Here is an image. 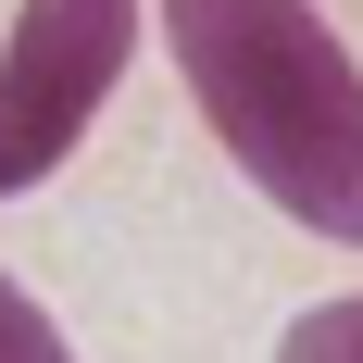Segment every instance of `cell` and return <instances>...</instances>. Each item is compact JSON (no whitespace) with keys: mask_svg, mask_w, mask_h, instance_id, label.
Masks as SVG:
<instances>
[{"mask_svg":"<svg viewBox=\"0 0 363 363\" xmlns=\"http://www.w3.org/2000/svg\"><path fill=\"white\" fill-rule=\"evenodd\" d=\"M213 150L289 225L363 251V63L313 0H150Z\"/></svg>","mask_w":363,"mask_h":363,"instance_id":"1","label":"cell"},{"mask_svg":"<svg viewBox=\"0 0 363 363\" xmlns=\"http://www.w3.org/2000/svg\"><path fill=\"white\" fill-rule=\"evenodd\" d=\"M138 63V0H13L0 26V201L50 188Z\"/></svg>","mask_w":363,"mask_h":363,"instance_id":"2","label":"cell"},{"mask_svg":"<svg viewBox=\"0 0 363 363\" xmlns=\"http://www.w3.org/2000/svg\"><path fill=\"white\" fill-rule=\"evenodd\" d=\"M276 363H363V289L351 301H313V313L276 338Z\"/></svg>","mask_w":363,"mask_h":363,"instance_id":"3","label":"cell"},{"mask_svg":"<svg viewBox=\"0 0 363 363\" xmlns=\"http://www.w3.org/2000/svg\"><path fill=\"white\" fill-rule=\"evenodd\" d=\"M0 363H75V338L50 326V313H38L13 276H0Z\"/></svg>","mask_w":363,"mask_h":363,"instance_id":"4","label":"cell"}]
</instances>
